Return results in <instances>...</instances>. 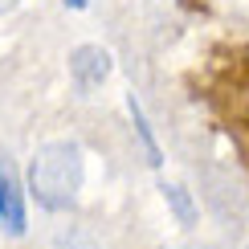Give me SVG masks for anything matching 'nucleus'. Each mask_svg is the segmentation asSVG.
<instances>
[{
  "label": "nucleus",
  "instance_id": "obj_1",
  "mask_svg": "<svg viewBox=\"0 0 249 249\" xmlns=\"http://www.w3.org/2000/svg\"><path fill=\"white\" fill-rule=\"evenodd\" d=\"M82 176H86V160H82L78 143H45L37 147L33 163H29V192L41 209L49 213H66L74 209L78 192H82Z\"/></svg>",
  "mask_w": 249,
  "mask_h": 249
},
{
  "label": "nucleus",
  "instance_id": "obj_2",
  "mask_svg": "<svg viewBox=\"0 0 249 249\" xmlns=\"http://www.w3.org/2000/svg\"><path fill=\"white\" fill-rule=\"evenodd\" d=\"M0 221L13 237L25 233V192H20V180L8 160H0Z\"/></svg>",
  "mask_w": 249,
  "mask_h": 249
},
{
  "label": "nucleus",
  "instance_id": "obj_3",
  "mask_svg": "<svg viewBox=\"0 0 249 249\" xmlns=\"http://www.w3.org/2000/svg\"><path fill=\"white\" fill-rule=\"evenodd\" d=\"M70 74H74L82 86H98V82H107L110 74V53L98 45H82L74 49V57H70Z\"/></svg>",
  "mask_w": 249,
  "mask_h": 249
},
{
  "label": "nucleus",
  "instance_id": "obj_4",
  "mask_svg": "<svg viewBox=\"0 0 249 249\" xmlns=\"http://www.w3.org/2000/svg\"><path fill=\"white\" fill-rule=\"evenodd\" d=\"M160 192H163V200L176 209V216H180L184 225H192L196 221V209H192V200H188V192L180 188V184H160Z\"/></svg>",
  "mask_w": 249,
  "mask_h": 249
},
{
  "label": "nucleus",
  "instance_id": "obj_5",
  "mask_svg": "<svg viewBox=\"0 0 249 249\" xmlns=\"http://www.w3.org/2000/svg\"><path fill=\"white\" fill-rule=\"evenodd\" d=\"M131 119H135V131H139L143 147H147V163H160V147H155L151 127H147V119H143V110H139V102H135V98H131Z\"/></svg>",
  "mask_w": 249,
  "mask_h": 249
},
{
  "label": "nucleus",
  "instance_id": "obj_6",
  "mask_svg": "<svg viewBox=\"0 0 249 249\" xmlns=\"http://www.w3.org/2000/svg\"><path fill=\"white\" fill-rule=\"evenodd\" d=\"M8 8H17V0H0V13H8Z\"/></svg>",
  "mask_w": 249,
  "mask_h": 249
}]
</instances>
